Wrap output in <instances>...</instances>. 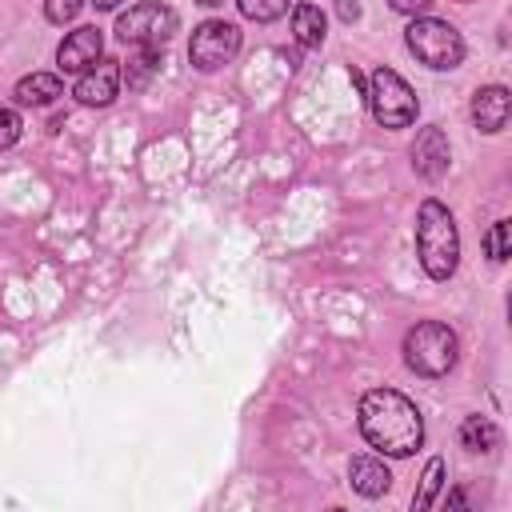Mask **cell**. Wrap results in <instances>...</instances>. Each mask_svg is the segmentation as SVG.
Masks as SVG:
<instances>
[{
    "label": "cell",
    "mask_w": 512,
    "mask_h": 512,
    "mask_svg": "<svg viewBox=\"0 0 512 512\" xmlns=\"http://www.w3.org/2000/svg\"><path fill=\"white\" fill-rule=\"evenodd\" d=\"M360 432L384 456H412L424 444L420 408L396 388H372L360 396Z\"/></svg>",
    "instance_id": "1"
},
{
    "label": "cell",
    "mask_w": 512,
    "mask_h": 512,
    "mask_svg": "<svg viewBox=\"0 0 512 512\" xmlns=\"http://www.w3.org/2000/svg\"><path fill=\"white\" fill-rule=\"evenodd\" d=\"M416 256L432 280H448L460 264V232L440 200H424L416 208Z\"/></svg>",
    "instance_id": "2"
},
{
    "label": "cell",
    "mask_w": 512,
    "mask_h": 512,
    "mask_svg": "<svg viewBox=\"0 0 512 512\" xmlns=\"http://www.w3.org/2000/svg\"><path fill=\"white\" fill-rule=\"evenodd\" d=\"M460 356V344H456V332L440 320H420L416 328H408L404 336V364L416 372V376H448L452 364Z\"/></svg>",
    "instance_id": "3"
},
{
    "label": "cell",
    "mask_w": 512,
    "mask_h": 512,
    "mask_svg": "<svg viewBox=\"0 0 512 512\" xmlns=\"http://www.w3.org/2000/svg\"><path fill=\"white\" fill-rule=\"evenodd\" d=\"M404 40H408V52L424 64V68H436V72H448L464 60V36L448 24V20H436V16H416L408 28H404Z\"/></svg>",
    "instance_id": "4"
},
{
    "label": "cell",
    "mask_w": 512,
    "mask_h": 512,
    "mask_svg": "<svg viewBox=\"0 0 512 512\" xmlns=\"http://www.w3.org/2000/svg\"><path fill=\"white\" fill-rule=\"evenodd\" d=\"M364 96H368V108H372L376 124H384V128H408L416 120V108H420L416 104V92L392 68H376Z\"/></svg>",
    "instance_id": "5"
},
{
    "label": "cell",
    "mask_w": 512,
    "mask_h": 512,
    "mask_svg": "<svg viewBox=\"0 0 512 512\" xmlns=\"http://www.w3.org/2000/svg\"><path fill=\"white\" fill-rule=\"evenodd\" d=\"M172 32H176V12L160 0H140L128 12H120V20H116V36L124 44H136V48L164 44Z\"/></svg>",
    "instance_id": "6"
},
{
    "label": "cell",
    "mask_w": 512,
    "mask_h": 512,
    "mask_svg": "<svg viewBox=\"0 0 512 512\" xmlns=\"http://www.w3.org/2000/svg\"><path fill=\"white\" fill-rule=\"evenodd\" d=\"M236 52H240V28L228 24V20H204V24L192 32V40H188V60H192V68H200V72L224 68Z\"/></svg>",
    "instance_id": "7"
},
{
    "label": "cell",
    "mask_w": 512,
    "mask_h": 512,
    "mask_svg": "<svg viewBox=\"0 0 512 512\" xmlns=\"http://www.w3.org/2000/svg\"><path fill=\"white\" fill-rule=\"evenodd\" d=\"M120 80H124V68H120V60H108V56H100L92 68H84V72H80V80H76L72 96H76L80 104H88V108H104V104H112V100H116V92H120Z\"/></svg>",
    "instance_id": "8"
},
{
    "label": "cell",
    "mask_w": 512,
    "mask_h": 512,
    "mask_svg": "<svg viewBox=\"0 0 512 512\" xmlns=\"http://www.w3.org/2000/svg\"><path fill=\"white\" fill-rule=\"evenodd\" d=\"M104 56V32L96 28V24H84V28H76V32H68L64 40H60V48H56V64L64 68V72H84V68H92L96 60Z\"/></svg>",
    "instance_id": "9"
},
{
    "label": "cell",
    "mask_w": 512,
    "mask_h": 512,
    "mask_svg": "<svg viewBox=\"0 0 512 512\" xmlns=\"http://www.w3.org/2000/svg\"><path fill=\"white\" fill-rule=\"evenodd\" d=\"M448 164H452V148H448L444 128H436V124L420 128L416 140H412V168H416L424 180H440V176L448 172Z\"/></svg>",
    "instance_id": "10"
},
{
    "label": "cell",
    "mask_w": 512,
    "mask_h": 512,
    "mask_svg": "<svg viewBox=\"0 0 512 512\" xmlns=\"http://www.w3.org/2000/svg\"><path fill=\"white\" fill-rule=\"evenodd\" d=\"M508 116H512V96L504 84H488V88H476L472 96V124L480 132H504L508 128Z\"/></svg>",
    "instance_id": "11"
},
{
    "label": "cell",
    "mask_w": 512,
    "mask_h": 512,
    "mask_svg": "<svg viewBox=\"0 0 512 512\" xmlns=\"http://www.w3.org/2000/svg\"><path fill=\"white\" fill-rule=\"evenodd\" d=\"M348 480H352V488H356L360 496H368V500H376V496H384V492L392 488V472H388V464L376 460V456H352Z\"/></svg>",
    "instance_id": "12"
},
{
    "label": "cell",
    "mask_w": 512,
    "mask_h": 512,
    "mask_svg": "<svg viewBox=\"0 0 512 512\" xmlns=\"http://www.w3.org/2000/svg\"><path fill=\"white\" fill-rule=\"evenodd\" d=\"M16 104H24V108H44V104H52L56 96H64V84H60V76L56 72H32V76H24V80H16Z\"/></svg>",
    "instance_id": "13"
},
{
    "label": "cell",
    "mask_w": 512,
    "mask_h": 512,
    "mask_svg": "<svg viewBox=\"0 0 512 512\" xmlns=\"http://www.w3.org/2000/svg\"><path fill=\"white\" fill-rule=\"evenodd\" d=\"M324 28H328V20H324V12H320L316 4L300 0V4L292 8V40H296L300 48H320V44H324Z\"/></svg>",
    "instance_id": "14"
},
{
    "label": "cell",
    "mask_w": 512,
    "mask_h": 512,
    "mask_svg": "<svg viewBox=\"0 0 512 512\" xmlns=\"http://www.w3.org/2000/svg\"><path fill=\"white\" fill-rule=\"evenodd\" d=\"M460 444L468 452H492L500 444V428L488 420V416H464L460 424Z\"/></svg>",
    "instance_id": "15"
},
{
    "label": "cell",
    "mask_w": 512,
    "mask_h": 512,
    "mask_svg": "<svg viewBox=\"0 0 512 512\" xmlns=\"http://www.w3.org/2000/svg\"><path fill=\"white\" fill-rule=\"evenodd\" d=\"M160 68V44H144V48H136V56L128 60V88H144L148 80H152V72Z\"/></svg>",
    "instance_id": "16"
},
{
    "label": "cell",
    "mask_w": 512,
    "mask_h": 512,
    "mask_svg": "<svg viewBox=\"0 0 512 512\" xmlns=\"http://www.w3.org/2000/svg\"><path fill=\"white\" fill-rule=\"evenodd\" d=\"M440 488H444V460H440V456H432V460L424 464L420 492L412 496V508H432V504H436V496H440Z\"/></svg>",
    "instance_id": "17"
},
{
    "label": "cell",
    "mask_w": 512,
    "mask_h": 512,
    "mask_svg": "<svg viewBox=\"0 0 512 512\" xmlns=\"http://www.w3.org/2000/svg\"><path fill=\"white\" fill-rule=\"evenodd\" d=\"M240 4V12L248 16V20H256V24H272V20H280L284 12H288V0H236Z\"/></svg>",
    "instance_id": "18"
},
{
    "label": "cell",
    "mask_w": 512,
    "mask_h": 512,
    "mask_svg": "<svg viewBox=\"0 0 512 512\" xmlns=\"http://www.w3.org/2000/svg\"><path fill=\"white\" fill-rule=\"evenodd\" d=\"M508 220H496L488 232H484V252H488V260L492 264H504L508 260Z\"/></svg>",
    "instance_id": "19"
},
{
    "label": "cell",
    "mask_w": 512,
    "mask_h": 512,
    "mask_svg": "<svg viewBox=\"0 0 512 512\" xmlns=\"http://www.w3.org/2000/svg\"><path fill=\"white\" fill-rule=\"evenodd\" d=\"M84 4L88 0H44V16L52 24H68V20H76L84 12Z\"/></svg>",
    "instance_id": "20"
},
{
    "label": "cell",
    "mask_w": 512,
    "mask_h": 512,
    "mask_svg": "<svg viewBox=\"0 0 512 512\" xmlns=\"http://www.w3.org/2000/svg\"><path fill=\"white\" fill-rule=\"evenodd\" d=\"M20 140V116L12 108H0V152Z\"/></svg>",
    "instance_id": "21"
},
{
    "label": "cell",
    "mask_w": 512,
    "mask_h": 512,
    "mask_svg": "<svg viewBox=\"0 0 512 512\" xmlns=\"http://www.w3.org/2000/svg\"><path fill=\"white\" fill-rule=\"evenodd\" d=\"M396 12H404V16H416V12H424L432 0H388Z\"/></svg>",
    "instance_id": "22"
},
{
    "label": "cell",
    "mask_w": 512,
    "mask_h": 512,
    "mask_svg": "<svg viewBox=\"0 0 512 512\" xmlns=\"http://www.w3.org/2000/svg\"><path fill=\"white\" fill-rule=\"evenodd\" d=\"M340 16H344V20H356V16H360V8H356V4H348V0H340Z\"/></svg>",
    "instance_id": "23"
},
{
    "label": "cell",
    "mask_w": 512,
    "mask_h": 512,
    "mask_svg": "<svg viewBox=\"0 0 512 512\" xmlns=\"http://www.w3.org/2000/svg\"><path fill=\"white\" fill-rule=\"evenodd\" d=\"M88 4H96V12H112V8H120L124 0H88Z\"/></svg>",
    "instance_id": "24"
},
{
    "label": "cell",
    "mask_w": 512,
    "mask_h": 512,
    "mask_svg": "<svg viewBox=\"0 0 512 512\" xmlns=\"http://www.w3.org/2000/svg\"><path fill=\"white\" fill-rule=\"evenodd\" d=\"M196 4H204V8H220L224 0H196Z\"/></svg>",
    "instance_id": "25"
}]
</instances>
